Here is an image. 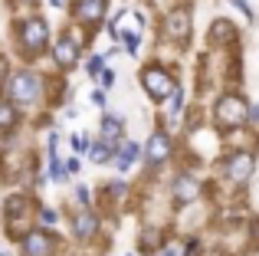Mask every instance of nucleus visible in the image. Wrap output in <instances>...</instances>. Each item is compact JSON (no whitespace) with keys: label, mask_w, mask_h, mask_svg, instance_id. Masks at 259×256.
<instances>
[{"label":"nucleus","mask_w":259,"mask_h":256,"mask_svg":"<svg viewBox=\"0 0 259 256\" xmlns=\"http://www.w3.org/2000/svg\"><path fill=\"white\" fill-rule=\"evenodd\" d=\"M66 174H79V154L66 161Z\"/></svg>","instance_id":"24"},{"label":"nucleus","mask_w":259,"mask_h":256,"mask_svg":"<svg viewBox=\"0 0 259 256\" xmlns=\"http://www.w3.org/2000/svg\"><path fill=\"white\" fill-rule=\"evenodd\" d=\"M171 99H174V102H171V118H177V115L184 112V89H177Z\"/></svg>","instance_id":"21"},{"label":"nucleus","mask_w":259,"mask_h":256,"mask_svg":"<svg viewBox=\"0 0 259 256\" xmlns=\"http://www.w3.org/2000/svg\"><path fill=\"white\" fill-rule=\"evenodd\" d=\"M141 86H145V92L154 99V102H164V99H171L177 92L174 76L167 69H161V66H148V69L141 72Z\"/></svg>","instance_id":"3"},{"label":"nucleus","mask_w":259,"mask_h":256,"mask_svg":"<svg viewBox=\"0 0 259 256\" xmlns=\"http://www.w3.org/2000/svg\"><path fill=\"white\" fill-rule=\"evenodd\" d=\"M72 233H76L79 240H92L95 233H99V217H95L92 210H82V214H76V217H72Z\"/></svg>","instance_id":"11"},{"label":"nucleus","mask_w":259,"mask_h":256,"mask_svg":"<svg viewBox=\"0 0 259 256\" xmlns=\"http://www.w3.org/2000/svg\"><path fill=\"white\" fill-rule=\"evenodd\" d=\"M154 256H177V253L171 250V246H164V250H161V253H154Z\"/></svg>","instance_id":"30"},{"label":"nucleus","mask_w":259,"mask_h":256,"mask_svg":"<svg viewBox=\"0 0 259 256\" xmlns=\"http://www.w3.org/2000/svg\"><path fill=\"white\" fill-rule=\"evenodd\" d=\"M46 39H50V30H46V23L39 17H30L26 23H20V46H23V53H30V56L43 53Z\"/></svg>","instance_id":"4"},{"label":"nucleus","mask_w":259,"mask_h":256,"mask_svg":"<svg viewBox=\"0 0 259 256\" xmlns=\"http://www.w3.org/2000/svg\"><path fill=\"white\" fill-rule=\"evenodd\" d=\"M105 10H108V0H76V20L85 26H95L105 20Z\"/></svg>","instance_id":"7"},{"label":"nucleus","mask_w":259,"mask_h":256,"mask_svg":"<svg viewBox=\"0 0 259 256\" xmlns=\"http://www.w3.org/2000/svg\"><path fill=\"white\" fill-rule=\"evenodd\" d=\"M102 141H108V145H115V148L121 145V118H115V115L102 118Z\"/></svg>","instance_id":"14"},{"label":"nucleus","mask_w":259,"mask_h":256,"mask_svg":"<svg viewBox=\"0 0 259 256\" xmlns=\"http://www.w3.org/2000/svg\"><path fill=\"white\" fill-rule=\"evenodd\" d=\"M7 76V63H4V56H0V79Z\"/></svg>","instance_id":"31"},{"label":"nucleus","mask_w":259,"mask_h":256,"mask_svg":"<svg viewBox=\"0 0 259 256\" xmlns=\"http://www.w3.org/2000/svg\"><path fill=\"white\" fill-rule=\"evenodd\" d=\"M141 246H145V250L164 246V243H161V230H145V233H141Z\"/></svg>","instance_id":"18"},{"label":"nucleus","mask_w":259,"mask_h":256,"mask_svg":"<svg viewBox=\"0 0 259 256\" xmlns=\"http://www.w3.org/2000/svg\"><path fill=\"white\" fill-rule=\"evenodd\" d=\"M164 33H167V39H187V33H190V13L184 10V7H177V10L167 13Z\"/></svg>","instance_id":"8"},{"label":"nucleus","mask_w":259,"mask_h":256,"mask_svg":"<svg viewBox=\"0 0 259 256\" xmlns=\"http://www.w3.org/2000/svg\"><path fill=\"white\" fill-rule=\"evenodd\" d=\"M138 154H141V148L135 145V141H121L118 154H115V167H118V171H128V167L138 161Z\"/></svg>","instance_id":"13"},{"label":"nucleus","mask_w":259,"mask_h":256,"mask_svg":"<svg viewBox=\"0 0 259 256\" xmlns=\"http://www.w3.org/2000/svg\"><path fill=\"white\" fill-rule=\"evenodd\" d=\"M56 253V237L46 230H30L23 237V256H53Z\"/></svg>","instance_id":"5"},{"label":"nucleus","mask_w":259,"mask_h":256,"mask_svg":"<svg viewBox=\"0 0 259 256\" xmlns=\"http://www.w3.org/2000/svg\"><path fill=\"white\" fill-rule=\"evenodd\" d=\"M92 102H95V105H105V92H102V89L92 92Z\"/></svg>","instance_id":"28"},{"label":"nucleus","mask_w":259,"mask_h":256,"mask_svg":"<svg viewBox=\"0 0 259 256\" xmlns=\"http://www.w3.org/2000/svg\"><path fill=\"white\" fill-rule=\"evenodd\" d=\"M210 39H213V43H230V39H233V23L217 20V23L210 26Z\"/></svg>","instance_id":"16"},{"label":"nucleus","mask_w":259,"mask_h":256,"mask_svg":"<svg viewBox=\"0 0 259 256\" xmlns=\"http://www.w3.org/2000/svg\"><path fill=\"white\" fill-rule=\"evenodd\" d=\"M213 118H217V125H223V128H236V125H243V122H249V105L243 102V96H223L220 102H217V109H213Z\"/></svg>","instance_id":"2"},{"label":"nucleus","mask_w":259,"mask_h":256,"mask_svg":"<svg viewBox=\"0 0 259 256\" xmlns=\"http://www.w3.org/2000/svg\"><path fill=\"white\" fill-rule=\"evenodd\" d=\"M79 46H82V39H76V36H59L56 43H53V56H56V63L63 66V69H69V66L79 63Z\"/></svg>","instance_id":"6"},{"label":"nucleus","mask_w":259,"mask_h":256,"mask_svg":"<svg viewBox=\"0 0 259 256\" xmlns=\"http://www.w3.org/2000/svg\"><path fill=\"white\" fill-rule=\"evenodd\" d=\"M230 4H233V7H240V10L246 13V17H253V10H249V7H246V0H230Z\"/></svg>","instance_id":"27"},{"label":"nucleus","mask_w":259,"mask_h":256,"mask_svg":"<svg viewBox=\"0 0 259 256\" xmlns=\"http://www.w3.org/2000/svg\"><path fill=\"white\" fill-rule=\"evenodd\" d=\"M115 154H118V148L108 145V141H102V138L92 145V161H95V164H105V161H108V158H115Z\"/></svg>","instance_id":"15"},{"label":"nucleus","mask_w":259,"mask_h":256,"mask_svg":"<svg viewBox=\"0 0 259 256\" xmlns=\"http://www.w3.org/2000/svg\"><path fill=\"white\" fill-rule=\"evenodd\" d=\"M174 197L181 200V204H190V200L200 197V184H197L190 174H177V181H174Z\"/></svg>","instance_id":"12"},{"label":"nucleus","mask_w":259,"mask_h":256,"mask_svg":"<svg viewBox=\"0 0 259 256\" xmlns=\"http://www.w3.org/2000/svg\"><path fill=\"white\" fill-rule=\"evenodd\" d=\"M227 174L236 181V184H243V181H249V174H253V154H246V151H240V154H233V158L227 161Z\"/></svg>","instance_id":"10"},{"label":"nucleus","mask_w":259,"mask_h":256,"mask_svg":"<svg viewBox=\"0 0 259 256\" xmlns=\"http://www.w3.org/2000/svg\"><path fill=\"white\" fill-rule=\"evenodd\" d=\"M99 79H102V86H105V89H108V86H112V82H115V72H112V69H105V72H102V76H99Z\"/></svg>","instance_id":"26"},{"label":"nucleus","mask_w":259,"mask_h":256,"mask_svg":"<svg viewBox=\"0 0 259 256\" xmlns=\"http://www.w3.org/2000/svg\"><path fill=\"white\" fill-rule=\"evenodd\" d=\"M167 154H171V138H167V132H154L151 138H148L145 161L148 164H161V161H167Z\"/></svg>","instance_id":"9"},{"label":"nucleus","mask_w":259,"mask_h":256,"mask_svg":"<svg viewBox=\"0 0 259 256\" xmlns=\"http://www.w3.org/2000/svg\"><path fill=\"white\" fill-rule=\"evenodd\" d=\"M63 164H66V161H59L56 154H53V161H50V178H53V181H63V178H66V167H63Z\"/></svg>","instance_id":"20"},{"label":"nucleus","mask_w":259,"mask_h":256,"mask_svg":"<svg viewBox=\"0 0 259 256\" xmlns=\"http://www.w3.org/2000/svg\"><path fill=\"white\" fill-rule=\"evenodd\" d=\"M249 122H259V105H253V109H249Z\"/></svg>","instance_id":"29"},{"label":"nucleus","mask_w":259,"mask_h":256,"mask_svg":"<svg viewBox=\"0 0 259 256\" xmlns=\"http://www.w3.org/2000/svg\"><path fill=\"white\" fill-rule=\"evenodd\" d=\"M85 69H89V76H102V72H105V69H102V56H92Z\"/></svg>","instance_id":"23"},{"label":"nucleus","mask_w":259,"mask_h":256,"mask_svg":"<svg viewBox=\"0 0 259 256\" xmlns=\"http://www.w3.org/2000/svg\"><path fill=\"white\" fill-rule=\"evenodd\" d=\"M50 4H53V7H63V0H50Z\"/></svg>","instance_id":"32"},{"label":"nucleus","mask_w":259,"mask_h":256,"mask_svg":"<svg viewBox=\"0 0 259 256\" xmlns=\"http://www.w3.org/2000/svg\"><path fill=\"white\" fill-rule=\"evenodd\" d=\"M69 141H72V148H76V154H82V151H92V141H89V135H85V132H76Z\"/></svg>","instance_id":"19"},{"label":"nucleus","mask_w":259,"mask_h":256,"mask_svg":"<svg viewBox=\"0 0 259 256\" xmlns=\"http://www.w3.org/2000/svg\"><path fill=\"white\" fill-rule=\"evenodd\" d=\"M56 220H59V214L56 210H50V207H43V210H39V224H43V227H56Z\"/></svg>","instance_id":"22"},{"label":"nucleus","mask_w":259,"mask_h":256,"mask_svg":"<svg viewBox=\"0 0 259 256\" xmlns=\"http://www.w3.org/2000/svg\"><path fill=\"white\" fill-rule=\"evenodd\" d=\"M76 200L82 207H89V191H85V187H76Z\"/></svg>","instance_id":"25"},{"label":"nucleus","mask_w":259,"mask_h":256,"mask_svg":"<svg viewBox=\"0 0 259 256\" xmlns=\"http://www.w3.org/2000/svg\"><path fill=\"white\" fill-rule=\"evenodd\" d=\"M4 96H7V102H13V105H33L39 96H43V79H39L36 72H30V69H20V72H13V76L7 79Z\"/></svg>","instance_id":"1"},{"label":"nucleus","mask_w":259,"mask_h":256,"mask_svg":"<svg viewBox=\"0 0 259 256\" xmlns=\"http://www.w3.org/2000/svg\"><path fill=\"white\" fill-rule=\"evenodd\" d=\"M17 125V112H13V102H0V132H10Z\"/></svg>","instance_id":"17"}]
</instances>
